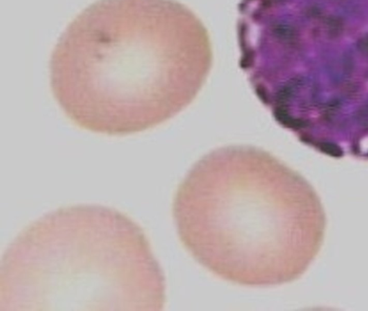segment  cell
I'll list each match as a JSON object with an SVG mask.
<instances>
[{
	"mask_svg": "<svg viewBox=\"0 0 368 311\" xmlns=\"http://www.w3.org/2000/svg\"><path fill=\"white\" fill-rule=\"evenodd\" d=\"M164 0H98L52 51L50 83L68 119L94 133L151 129L188 107L210 54L200 33L178 31Z\"/></svg>",
	"mask_w": 368,
	"mask_h": 311,
	"instance_id": "6da1fadb",
	"label": "cell"
},
{
	"mask_svg": "<svg viewBox=\"0 0 368 311\" xmlns=\"http://www.w3.org/2000/svg\"><path fill=\"white\" fill-rule=\"evenodd\" d=\"M173 216L184 247L226 281L271 287L301 278L326 230L315 193L275 156L232 146L203 156L180 182Z\"/></svg>",
	"mask_w": 368,
	"mask_h": 311,
	"instance_id": "7a4b0ae2",
	"label": "cell"
},
{
	"mask_svg": "<svg viewBox=\"0 0 368 311\" xmlns=\"http://www.w3.org/2000/svg\"><path fill=\"white\" fill-rule=\"evenodd\" d=\"M163 273L146 234L113 207H60L33 221L0 262V311H160Z\"/></svg>",
	"mask_w": 368,
	"mask_h": 311,
	"instance_id": "3957f363",
	"label": "cell"
},
{
	"mask_svg": "<svg viewBox=\"0 0 368 311\" xmlns=\"http://www.w3.org/2000/svg\"><path fill=\"white\" fill-rule=\"evenodd\" d=\"M318 147L321 152L324 153L325 154L330 156V157H335V158H340L344 153L342 148L339 147L338 145L332 142H323L318 145Z\"/></svg>",
	"mask_w": 368,
	"mask_h": 311,
	"instance_id": "277c9868",
	"label": "cell"
},
{
	"mask_svg": "<svg viewBox=\"0 0 368 311\" xmlns=\"http://www.w3.org/2000/svg\"><path fill=\"white\" fill-rule=\"evenodd\" d=\"M362 47L363 48L364 51L368 52V37L362 41Z\"/></svg>",
	"mask_w": 368,
	"mask_h": 311,
	"instance_id": "5b68a950",
	"label": "cell"
}]
</instances>
